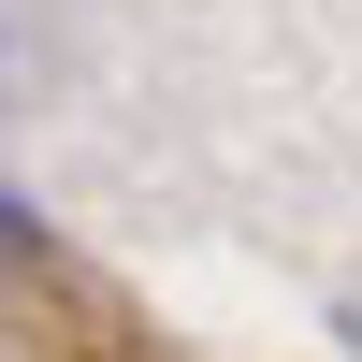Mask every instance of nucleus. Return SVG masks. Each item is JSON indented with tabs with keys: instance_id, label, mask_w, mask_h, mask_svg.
I'll return each mask as SVG.
<instances>
[{
	"instance_id": "f03ea898",
	"label": "nucleus",
	"mask_w": 362,
	"mask_h": 362,
	"mask_svg": "<svg viewBox=\"0 0 362 362\" xmlns=\"http://www.w3.org/2000/svg\"><path fill=\"white\" fill-rule=\"evenodd\" d=\"M0 102H15V87H0Z\"/></svg>"
},
{
	"instance_id": "f257e3e1",
	"label": "nucleus",
	"mask_w": 362,
	"mask_h": 362,
	"mask_svg": "<svg viewBox=\"0 0 362 362\" xmlns=\"http://www.w3.org/2000/svg\"><path fill=\"white\" fill-rule=\"evenodd\" d=\"M334 334H348V362H362V305H348V319H334Z\"/></svg>"
}]
</instances>
